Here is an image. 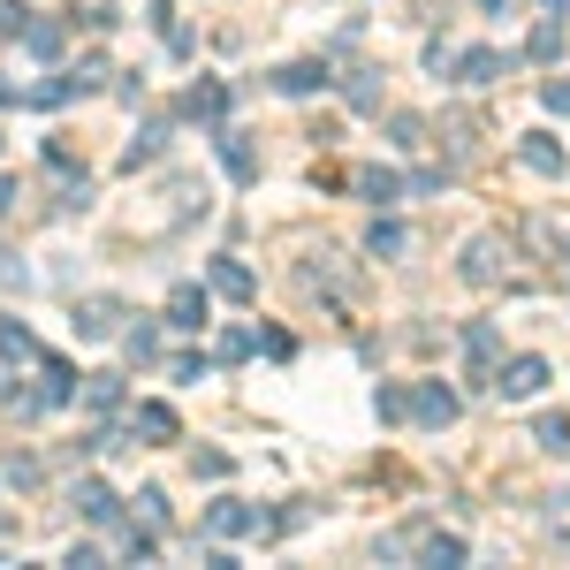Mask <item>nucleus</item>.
Returning a JSON list of instances; mask_svg holds the SVG:
<instances>
[{"label": "nucleus", "mask_w": 570, "mask_h": 570, "mask_svg": "<svg viewBox=\"0 0 570 570\" xmlns=\"http://www.w3.org/2000/svg\"><path fill=\"white\" fill-rule=\"evenodd\" d=\"M487 388H495L502 404H525V396L548 388V358H533V350H525V358H502V365L487 373Z\"/></svg>", "instance_id": "1"}, {"label": "nucleus", "mask_w": 570, "mask_h": 570, "mask_svg": "<svg viewBox=\"0 0 570 570\" xmlns=\"http://www.w3.org/2000/svg\"><path fill=\"white\" fill-rule=\"evenodd\" d=\"M244 533H267V510L259 502H236L229 495V502L206 510V540H244Z\"/></svg>", "instance_id": "2"}, {"label": "nucleus", "mask_w": 570, "mask_h": 570, "mask_svg": "<svg viewBox=\"0 0 570 570\" xmlns=\"http://www.w3.org/2000/svg\"><path fill=\"white\" fill-rule=\"evenodd\" d=\"M69 502H77V517H84V525H123V495H115L107 479H77V487H69Z\"/></svg>", "instance_id": "3"}, {"label": "nucleus", "mask_w": 570, "mask_h": 570, "mask_svg": "<svg viewBox=\"0 0 570 570\" xmlns=\"http://www.w3.org/2000/svg\"><path fill=\"white\" fill-rule=\"evenodd\" d=\"M77 335H84V342L123 335V296H77Z\"/></svg>", "instance_id": "4"}, {"label": "nucleus", "mask_w": 570, "mask_h": 570, "mask_svg": "<svg viewBox=\"0 0 570 570\" xmlns=\"http://www.w3.org/2000/svg\"><path fill=\"white\" fill-rule=\"evenodd\" d=\"M31 396H38V411H61V404H77V373L38 350V388H31Z\"/></svg>", "instance_id": "5"}, {"label": "nucleus", "mask_w": 570, "mask_h": 570, "mask_svg": "<svg viewBox=\"0 0 570 570\" xmlns=\"http://www.w3.org/2000/svg\"><path fill=\"white\" fill-rule=\"evenodd\" d=\"M502 259H510V244H502V236H472V244H464V282H495V275H502Z\"/></svg>", "instance_id": "6"}, {"label": "nucleus", "mask_w": 570, "mask_h": 570, "mask_svg": "<svg viewBox=\"0 0 570 570\" xmlns=\"http://www.w3.org/2000/svg\"><path fill=\"white\" fill-rule=\"evenodd\" d=\"M206 312H213V304H206V289H198V282H175V289H167V327L198 335V327H206Z\"/></svg>", "instance_id": "7"}, {"label": "nucleus", "mask_w": 570, "mask_h": 570, "mask_svg": "<svg viewBox=\"0 0 570 570\" xmlns=\"http://www.w3.org/2000/svg\"><path fill=\"white\" fill-rule=\"evenodd\" d=\"M327 84H335V69H327V61H282V69H275V92H289V100L327 92Z\"/></svg>", "instance_id": "8"}, {"label": "nucleus", "mask_w": 570, "mask_h": 570, "mask_svg": "<svg viewBox=\"0 0 570 570\" xmlns=\"http://www.w3.org/2000/svg\"><path fill=\"white\" fill-rule=\"evenodd\" d=\"M456 411H464V404H456V388H441V381H427V388L411 396V419H419V427H456Z\"/></svg>", "instance_id": "9"}, {"label": "nucleus", "mask_w": 570, "mask_h": 570, "mask_svg": "<svg viewBox=\"0 0 570 570\" xmlns=\"http://www.w3.org/2000/svg\"><path fill=\"white\" fill-rule=\"evenodd\" d=\"M183 115H190V123H206V130H221V115H229V84H213V77H206V84H190V92H183Z\"/></svg>", "instance_id": "10"}, {"label": "nucleus", "mask_w": 570, "mask_h": 570, "mask_svg": "<svg viewBox=\"0 0 570 570\" xmlns=\"http://www.w3.org/2000/svg\"><path fill=\"white\" fill-rule=\"evenodd\" d=\"M464 358H472V381H487V373H495V358H502L495 319H472V327H464Z\"/></svg>", "instance_id": "11"}, {"label": "nucleus", "mask_w": 570, "mask_h": 570, "mask_svg": "<svg viewBox=\"0 0 570 570\" xmlns=\"http://www.w3.org/2000/svg\"><path fill=\"white\" fill-rule=\"evenodd\" d=\"M77 404H84V411H100V419H107V411H123V373H77Z\"/></svg>", "instance_id": "12"}, {"label": "nucleus", "mask_w": 570, "mask_h": 570, "mask_svg": "<svg viewBox=\"0 0 570 570\" xmlns=\"http://www.w3.org/2000/svg\"><path fill=\"white\" fill-rule=\"evenodd\" d=\"M464 84H495V77H510V54H495V46H472V54H456L449 61Z\"/></svg>", "instance_id": "13"}, {"label": "nucleus", "mask_w": 570, "mask_h": 570, "mask_svg": "<svg viewBox=\"0 0 570 570\" xmlns=\"http://www.w3.org/2000/svg\"><path fill=\"white\" fill-rule=\"evenodd\" d=\"M213 152H221V167H229L236 183H259V152L236 138V130H213Z\"/></svg>", "instance_id": "14"}, {"label": "nucleus", "mask_w": 570, "mask_h": 570, "mask_svg": "<svg viewBox=\"0 0 570 570\" xmlns=\"http://www.w3.org/2000/svg\"><path fill=\"white\" fill-rule=\"evenodd\" d=\"M206 282L221 289V296H236V304H252V296H259V282H252V267H244V259H213V267H206Z\"/></svg>", "instance_id": "15"}, {"label": "nucleus", "mask_w": 570, "mask_h": 570, "mask_svg": "<svg viewBox=\"0 0 570 570\" xmlns=\"http://www.w3.org/2000/svg\"><path fill=\"white\" fill-rule=\"evenodd\" d=\"M358 198H365V206H396V198H404V175H396V167H358Z\"/></svg>", "instance_id": "16"}, {"label": "nucleus", "mask_w": 570, "mask_h": 570, "mask_svg": "<svg viewBox=\"0 0 570 570\" xmlns=\"http://www.w3.org/2000/svg\"><path fill=\"white\" fill-rule=\"evenodd\" d=\"M365 252H373V259H404V252H411V229H404V221H388V213H381V221H373V229H365Z\"/></svg>", "instance_id": "17"}, {"label": "nucleus", "mask_w": 570, "mask_h": 570, "mask_svg": "<svg viewBox=\"0 0 570 570\" xmlns=\"http://www.w3.org/2000/svg\"><path fill=\"white\" fill-rule=\"evenodd\" d=\"M411 556L433 563V570H456V563H464V540H456V533H427V525H419V548H411Z\"/></svg>", "instance_id": "18"}, {"label": "nucleus", "mask_w": 570, "mask_h": 570, "mask_svg": "<svg viewBox=\"0 0 570 570\" xmlns=\"http://www.w3.org/2000/svg\"><path fill=\"white\" fill-rule=\"evenodd\" d=\"M517 160H525L533 175H563V144L540 138V130H533V138H517Z\"/></svg>", "instance_id": "19"}, {"label": "nucleus", "mask_w": 570, "mask_h": 570, "mask_svg": "<svg viewBox=\"0 0 570 570\" xmlns=\"http://www.w3.org/2000/svg\"><path fill=\"white\" fill-rule=\"evenodd\" d=\"M160 152H167V123H144L138 138H130V152H123V167L138 175V167H152V160H160Z\"/></svg>", "instance_id": "20"}, {"label": "nucleus", "mask_w": 570, "mask_h": 570, "mask_svg": "<svg viewBox=\"0 0 570 570\" xmlns=\"http://www.w3.org/2000/svg\"><path fill=\"white\" fill-rule=\"evenodd\" d=\"M0 358H8V365H38V335L15 327V319H0Z\"/></svg>", "instance_id": "21"}, {"label": "nucleus", "mask_w": 570, "mask_h": 570, "mask_svg": "<svg viewBox=\"0 0 570 570\" xmlns=\"http://www.w3.org/2000/svg\"><path fill=\"white\" fill-rule=\"evenodd\" d=\"M525 54H533V61H556V54H563V15H540L533 38H525Z\"/></svg>", "instance_id": "22"}, {"label": "nucleus", "mask_w": 570, "mask_h": 570, "mask_svg": "<svg viewBox=\"0 0 570 570\" xmlns=\"http://www.w3.org/2000/svg\"><path fill=\"white\" fill-rule=\"evenodd\" d=\"M130 427H138L144 441H175V433H183V427H175V411H167V404H138V419H130Z\"/></svg>", "instance_id": "23"}, {"label": "nucleus", "mask_w": 570, "mask_h": 570, "mask_svg": "<svg viewBox=\"0 0 570 570\" xmlns=\"http://www.w3.org/2000/svg\"><path fill=\"white\" fill-rule=\"evenodd\" d=\"M533 441L556 449V456H570V411H540V419H533Z\"/></svg>", "instance_id": "24"}, {"label": "nucleus", "mask_w": 570, "mask_h": 570, "mask_svg": "<svg viewBox=\"0 0 570 570\" xmlns=\"http://www.w3.org/2000/svg\"><path fill=\"white\" fill-rule=\"evenodd\" d=\"M130 525H144V533H167V495H160V487H138V510H130Z\"/></svg>", "instance_id": "25"}, {"label": "nucleus", "mask_w": 570, "mask_h": 570, "mask_svg": "<svg viewBox=\"0 0 570 570\" xmlns=\"http://www.w3.org/2000/svg\"><path fill=\"white\" fill-rule=\"evenodd\" d=\"M15 38H23V46H31V54H46V61H54V54H61V23H46V15H38V23H31V15H23V31H15Z\"/></svg>", "instance_id": "26"}, {"label": "nucleus", "mask_w": 570, "mask_h": 570, "mask_svg": "<svg viewBox=\"0 0 570 570\" xmlns=\"http://www.w3.org/2000/svg\"><path fill=\"white\" fill-rule=\"evenodd\" d=\"M123 358L130 365H152L160 358V327H123Z\"/></svg>", "instance_id": "27"}, {"label": "nucleus", "mask_w": 570, "mask_h": 570, "mask_svg": "<svg viewBox=\"0 0 570 570\" xmlns=\"http://www.w3.org/2000/svg\"><path fill=\"white\" fill-rule=\"evenodd\" d=\"M252 350H259V335H252V327H229V335L213 342V358H221V365H244Z\"/></svg>", "instance_id": "28"}, {"label": "nucleus", "mask_w": 570, "mask_h": 570, "mask_svg": "<svg viewBox=\"0 0 570 570\" xmlns=\"http://www.w3.org/2000/svg\"><path fill=\"white\" fill-rule=\"evenodd\" d=\"M342 100H350L358 115H373V107H381V84H373V69H358V77L342 84Z\"/></svg>", "instance_id": "29"}, {"label": "nucleus", "mask_w": 570, "mask_h": 570, "mask_svg": "<svg viewBox=\"0 0 570 570\" xmlns=\"http://www.w3.org/2000/svg\"><path fill=\"white\" fill-rule=\"evenodd\" d=\"M381 419L404 427V419H411V388H381Z\"/></svg>", "instance_id": "30"}, {"label": "nucleus", "mask_w": 570, "mask_h": 570, "mask_svg": "<svg viewBox=\"0 0 570 570\" xmlns=\"http://www.w3.org/2000/svg\"><path fill=\"white\" fill-rule=\"evenodd\" d=\"M548 540L570 556V495H556V510H548Z\"/></svg>", "instance_id": "31"}, {"label": "nucleus", "mask_w": 570, "mask_h": 570, "mask_svg": "<svg viewBox=\"0 0 570 570\" xmlns=\"http://www.w3.org/2000/svg\"><path fill=\"white\" fill-rule=\"evenodd\" d=\"M0 479H15V487H38V456H8V464H0Z\"/></svg>", "instance_id": "32"}, {"label": "nucleus", "mask_w": 570, "mask_h": 570, "mask_svg": "<svg viewBox=\"0 0 570 570\" xmlns=\"http://www.w3.org/2000/svg\"><path fill=\"white\" fill-rule=\"evenodd\" d=\"M540 100H548V115H570V77H548Z\"/></svg>", "instance_id": "33"}, {"label": "nucleus", "mask_w": 570, "mask_h": 570, "mask_svg": "<svg viewBox=\"0 0 570 570\" xmlns=\"http://www.w3.org/2000/svg\"><path fill=\"white\" fill-rule=\"evenodd\" d=\"M15 31H23V8H15V0H0V38H15Z\"/></svg>", "instance_id": "34"}, {"label": "nucleus", "mask_w": 570, "mask_h": 570, "mask_svg": "<svg viewBox=\"0 0 570 570\" xmlns=\"http://www.w3.org/2000/svg\"><path fill=\"white\" fill-rule=\"evenodd\" d=\"M8 206H15V183H8V175H0V213H8Z\"/></svg>", "instance_id": "35"}, {"label": "nucleus", "mask_w": 570, "mask_h": 570, "mask_svg": "<svg viewBox=\"0 0 570 570\" xmlns=\"http://www.w3.org/2000/svg\"><path fill=\"white\" fill-rule=\"evenodd\" d=\"M479 8H510V0H479Z\"/></svg>", "instance_id": "36"}, {"label": "nucleus", "mask_w": 570, "mask_h": 570, "mask_svg": "<svg viewBox=\"0 0 570 570\" xmlns=\"http://www.w3.org/2000/svg\"><path fill=\"white\" fill-rule=\"evenodd\" d=\"M563 267H570V236H563Z\"/></svg>", "instance_id": "37"}]
</instances>
